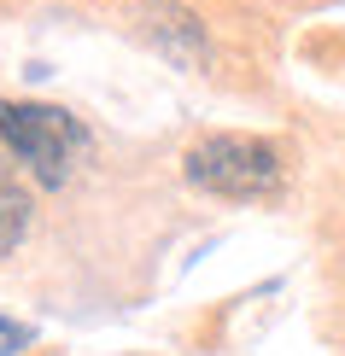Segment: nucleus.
<instances>
[{"instance_id": "1", "label": "nucleus", "mask_w": 345, "mask_h": 356, "mask_svg": "<svg viewBox=\"0 0 345 356\" xmlns=\"http://www.w3.org/2000/svg\"><path fill=\"white\" fill-rule=\"evenodd\" d=\"M0 140L41 187H65L77 158L88 152V129L65 106H41V99H0Z\"/></svg>"}, {"instance_id": "2", "label": "nucleus", "mask_w": 345, "mask_h": 356, "mask_svg": "<svg viewBox=\"0 0 345 356\" xmlns=\"http://www.w3.org/2000/svg\"><path fill=\"white\" fill-rule=\"evenodd\" d=\"M182 175L211 199H269L281 187V152L258 135H205L187 146Z\"/></svg>"}, {"instance_id": "3", "label": "nucleus", "mask_w": 345, "mask_h": 356, "mask_svg": "<svg viewBox=\"0 0 345 356\" xmlns=\"http://www.w3.org/2000/svg\"><path fill=\"white\" fill-rule=\"evenodd\" d=\"M141 24H146V35L158 41V53L170 58V65H199L205 58V29H199V18H193L187 6L153 0V6H141Z\"/></svg>"}, {"instance_id": "4", "label": "nucleus", "mask_w": 345, "mask_h": 356, "mask_svg": "<svg viewBox=\"0 0 345 356\" xmlns=\"http://www.w3.org/2000/svg\"><path fill=\"white\" fill-rule=\"evenodd\" d=\"M29 211H36V204H29V187L18 181V170L0 158V257H12L18 240L29 234Z\"/></svg>"}, {"instance_id": "5", "label": "nucleus", "mask_w": 345, "mask_h": 356, "mask_svg": "<svg viewBox=\"0 0 345 356\" xmlns=\"http://www.w3.org/2000/svg\"><path fill=\"white\" fill-rule=\"evenodd\" d=\"M18 345H29V327H12V321L0 316V356H12Z\"/></svg>"}]
</instances>
